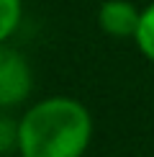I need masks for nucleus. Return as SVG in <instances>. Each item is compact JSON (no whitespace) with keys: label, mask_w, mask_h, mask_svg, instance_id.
<instances>
[{"label":"nucleus","mask_w":154,"mask_h":157,"mask_svg":"<svg viewBox=\"0 0 154 157\" xmlns=\"http://www.w3.org/2000/svg\"><path fill=\"white\" fill-rule=\"evenodd\" d=\"M23 3L21 0H0V44H5L16 34L18 23H21Z\"/></svg>","instance_id":"obj_5"},{"label":"nucleus","mask_w":154,"mask_h":157,"mask_svg":"<svg viewBox=\"0 0 154 157\" xmlns=\"http://www.w3.org/2000/svg\"><path fill=\"white\" fill-rule=\"evenodd\" d=\"M141 10L128 0H105L98 10V23L113 39H134Z\"/></svg>","instance_id":"obj_3"},{"label":"nucleus","mask_w":154,"mask_h":157,"mask_svg":"<svg viewBox=\"0 0 154 157\" xmlns=\"http://www.w3.org/2000/svg\"><path fill=\"white\" fill-rule=\"evenodd\" d=\"M134 41H136L141 54L149 62H154V3L141 10L139 29H136V34H134Z\"/></svg>","instance_id":"obj_4"},{"label":"nucleus","mask_w":154,"mask_h":157,"mask_svg":"<svg viewBox=\"0 0 154 157\" xmlns=\"http://www.w3.org/2000/svg\"><path fill=\"white\" fill-rule=\"evenodd\" d=\"M16 147L18 149V124L0 119V155Z\"/></svg>","instance_id":"obj_6"},{"label":"nucleus","mask_w":154,"mask_h":157,"mask_svg":"<svg viewBox=\"0 0 154 157\" xmlns=\"http://www.w3.org/2000/svg\"><path fill=\"white\" fill-rule=\"evenodd\" d=\"M31 67L16 49L0 44V108L16 106L31 93Z\"/></svg>","instance_id":"obj_2"},{"label":"nucleus","mask_w":154,"mask_h":157,"mask_svg":"<svg viewBox=\"0 0 154 157\" xmlns=\"http://www.w3.org/2000/svg\"><path fill=\"white\" fill-rule=\"evenodd\" d=\"M93 139V116L75 98L34 103L18 121L21 157H82Z\"/></svg>","instance_id":"obj_1"}]
</instances>
